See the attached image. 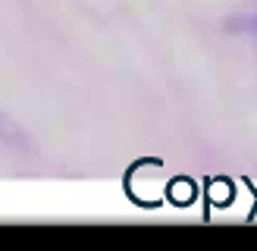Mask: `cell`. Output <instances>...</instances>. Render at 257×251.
Masks as SVG:
<instances>
[{"label":"cell","instance_id":"obj_1","mask_svg":"<svg viewBox=\"0 0 257 251\" xmlns=\"http://www.w3.org/2000/svg\"><path fill=\"white\" fill-rule=\"evenodd\" d=\"M13 132H16V129H13V126H10L4 116H0V138H13Z\"/></svg>","mask_w":257,"mask_h":251}]
</instances>
